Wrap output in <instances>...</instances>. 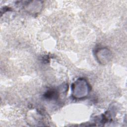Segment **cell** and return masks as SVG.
<instances>
[{
  "instance_id": "1",
  "label": "cell",
  "mask_w": 127,
  "mask_h": 127,
  "mask_svg": "<svg viewBox=\"0 0 127 127\" xmlns=\"http://www.w3.org/2000/svg\"><path fill=\"white\" fill-rule=\"evenodd\" d=\"M72 95L76 99H82L87 96L90 92V86L86 79L79 78L72 85Z\"/></svg>"
},
{
  "instance_id": "2",
  "label": "cell",
  "mask_w": 127,
  "mask_h": 127,
  "mask_svg": "<svg viewBox=\"0 0 127 127\" xmlns=\"http://www.w3.org/2000/svg\"><path fill=\"white\" fill-rule=\"evenodd\" d=\"M112 53L107 48L98 49L96 52V57L97 60L101 64H106L108 63L111 59Z\"/></svg>"
}]
</instances>
